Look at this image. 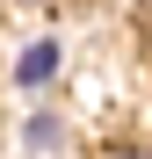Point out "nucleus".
<instances>
[{"mask_svg":"<svg viewBox=\"0 0 152 159\" xmlns=\"http://www.w3.org/2000/svg\"><path fill=\"white\" fill-rule=\"evenodd\" d=\"M22 138H29V152H51V145H65V123H58V116H29Z\"/></svg>","mask_w":152,"mask_h":159,"instance_id":"2","label":"nucleus"},{"mask_svg":"<svg viewBox=\"0 0 152 159\" xmlns=\"http://www.w3.org/2000/svg\"><path fill=\"white\" fill-rule=\"evenodd\" d=\"M109 159H145V152H109Z\"/></svg>","mask_w":152,"mask_h":159,"instance_id":"3","label":"nucleus"},{"mask_svg":"<svg viewBox=\"0 0 152 159\" xmlns=\"http://www.w3.org/2000/svg\"><path fill=\"white\" fill-rule=\"evenodd\" d=\"M51 72H58V43H29V51H22V58H15V80H22V87H44V80Z\"/></svg>","mask_w":152,"mask_h":159,"instance_id":"1","label":"nucleus"}]
</instances>
